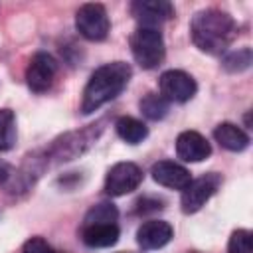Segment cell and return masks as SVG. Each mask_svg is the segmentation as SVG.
<instances>
[{"label": "cell", "instance_id": "6da1fadb", "mask_svg": "<svg viewBox=\"0 0 253 253\" xmlns=\"http://www.w3.org/2000/svg\"><path fill=\"white\" fill-rule=\"evenodd\" d=\"M190 36L194 45L210 55H219L227 51L231 42L237 36L235 20L217 8L200 10L190 24Z\"/></svg>", "mask_w": 253, "mask_h": 253}, {"label": "cell", "instance_id": "7a4b0ae2", "mask_svg": "<svg viewBox=\"0 0 253 253\" xmlns=\"http://www.w3.org/2000/svg\"><path fill=\"white\" fill-rule=\"evenodd\" d=\"M130 75H132L130 65L125 61H111L97 67L83 89L81 113L91 115L97 109H101L105 103L119 97L128 85Z\"/></svg>", "mask_w": 253, "mask_h": 253}, {"label": "cell", "instance_id": "3957f363", "mask_svg": "<svg viewBox=\"0 0 253 253\" xmlns=\"http://www.w3.org/2000/svg\"><path fill=\"white\" fill-rule=\"evenodd\" d=\"M130 51H132L134 61L142 69H154L162 63L164 53H166L164 38L156 28L140 26L130 36Z\"/></svg>", "mask_w": 253, "mask_h": 253}, {"label": "cell", "instance_id": "277c9868", "mask_svg": "<svg viewBox=\"0 0 253 253\" xmlns=\"http://www.w3.org/2000/svg\"><path fill=\"white\" fill-rule=\"evenodd\" d=\"M77 32L89 42H103L109 36L111 22L103 4H83L75 14Z\"/></svg>", "mask_w": 253, "mask_h": 253}, {"label": "cell", "instance_id": "5b68a950", "mask_svg": "<svg viewBox=\"0 0 253 253\" xmlns=\"http://www.w3.org/2000/svg\"><path fill=\"white\" fill-rule=\"evenodd\" d=\"M221 184V178L219 174H206L202 178H196V180H190V184L182 190V198H180V206H182V211L184 213H196L200 211L206 202L217 192Z\"/></svg>", "mask_w": 253, "mask_h": 253}, {"label": "cell", "instance_id": "8992f818", "mask_svg": "<svg viewBox=\"0 0 253 253\" xmlns=\"http://www.w3.org/2000/svg\"><path fill=\"white\" fill-rule=\"evenodd\" d=\"M142 182V170L134 162H117L105 178V194L111 198L134 192Z\"/></svg>", "mask_w": 253, "mask_h": 253}, {"label": "cell", "instance_id": "52a82bcc", "mask_svg": "<svg viewBox=\"0 0 253 253\" xmlns=\"http://www.w3.org/2000/svg\"><path fill=\"white\" fill-rule=\"evenodd\" d=\"M158 85H160V95L170 103H186L190 101L196 91H198V85L194 81V77L182 69H168L160 75L158 79Z\"/></svg>", "mask_w": 253, "mask_h": 253}, {"label": "cell", "instance_id": "ba28073f", "mask_svg": "<svg viewBox=\"0 0 253 253\" xmlns=\"http://www.w3.org/2000/svg\"><path fill=\"white\" fill-rule=\"evenodd\" d=\"M57 73V63L47 51H38L26 69V83L34 93H45Z\"/></svg>", "mask_w": 253, "mask_h": 253}, {"label": "cell", "instance_id": "9c48e42d", "mask_svg": "<svg viewBox=\"0 0 253 253\" xmlns=\"http://www.w3.org/2000/svg\"><path fill=\"white\" fill-rule=\"evenodd\" d=\"M130 12L140 22V26L156 28L174 16V6L166 0H136L130 4Z\"/></svg>", "mask_w": 253, "mask_h": 253}, {"label": "cell", "instance_id": "30bf717a", "mask_svg": "<svg viewBox=\"0 0 253 253\" xmlns=\"http://www.w3.org/2000/svg\"><path fill=\"white\" fill-rule=\"evenodd\" d=\"M176 154L184 162H202L211 154V146L196 130H184L176 138Z\"/></svg>", "mask_w": 253, "mask_h": 253}, {"label": "cell", "instance_id": "8fae6325", "mask_svg": "<svg viewBox=\"0 0 253 253\" xmlns=\"http://www.w3.org/2000/svg\"><path fill=\"white\" fill-rule=\"evenodd\" d=\"M174 237V229L168 221L162 219H150L144 221L138 231H136V243L144 249V251H152V249H160L166 243H170V239Z\"/></svg>", "mask_w": 253, "mask_h": 253}, {"label": "cell", "instance_id": "7c38bea8", "mask_svg": "<svg viewBox=\"0 0 253 253\" xmlns=\"http://www.w3.org/2000/svg\"><path fill=\"white\" fill-rule=\"evenodd\" d=\"M150 174L156 184H160L164 188H172V190H184L192 180L190 172L182 164L172 162V160H160V162L152 164Z\"/></svg>", "mask_w": 253, "mask_h": 253}, {"label": "cell", "instance_id": "4fadbf2b", "mask_svg": "<svg viewBox=\"0 0 253 253\" xmlns=\"http://www.w3.org/2000/svg\"><path fill=\"white\" fill-rule=\"evenodd\" d=\"M119 235H121V229L117 223H91L81 227L83 243L93 249L113 247L119 241Z\"/></svg>", "mask_w": 253, "mask_h": 253}, {"label": "cell", "instance_id": "5bb4252c", "mask_svg": "<svg viewBox=\"0 0 253 253\" xmlns=\"http://www.w3.org/2000/svg\"><path fill=\"white\" fill-rule=\"evenodd\" d=\"M213 138L219 142V146H223L225 150H231V152H241L249 146L247 132L233 123H219L213 128Z\"/></svg>", "mask_w": 253, "mask_h": 253}, {"label": "cell", "instance_id": "9a60e30c", "mask_svg": "<svg viewBox=\"0 0 253 253\" xmlns=\"http://www.w3.org/2000/svg\"><path fill=\"white\" fill-rule=\"evenodd\" d=\"M115 128H117V134L128 142V144H138L142 142L146 136H148V128L144 123H140L138 119L134 117H121L117 123H115Z\"/></svg>", "mask_w": 253, "mask_h": 253}, {"label": "cell", "instance_id": "2e32d148", "mask_svg": "<svg viewBox=\"0 0 253 253\" xmlns=\"http://www.w3.org/2000/svg\"><path fill=\"white\" fill-rule=\"evenodd\" d=\"M138 107H140V113H142L146 119H150V121H160V119H164V117L168 115L170 103H168L162 95H158V93H148V95H144V97L140 99Z\"/></svg>", "mask_w": 253, "mask_h": 253}, {"label": "cell", "instance_id": "e0dca14e", "mask_svg": "<svg viewBox=\"0 0 253 253\" xmlns=\"http://www.w3.org/2000/svg\"><path fill=\"white\" fill-rule=\"evenodd\" d=\"M16 115L10 109H0V152L14 148L16 144Z\"/></svg>", "mask_w": 253, "mask_h": 253}, {"label": "cell", "instance_id": "ac0fdd59", "mask_svg": "<svg viewBox=\"0 0 253 253\" xmlns=\"http://www.w3.org/2000/svg\"><path fill=\"white\" fill-rule=\"evenodd\" d=\"M117 217H119V210L109 204V202H103V204H97L93 206L85 219H83V225H91V223H117Z\"/></svg>", "mask_w": 253, "mask_h": 253}, {"label": "cell", "instance_id": "d6986e66", "mask_svg": "<svg viewBox=\"0 0 253 253\" xmlns=\"http://www.w3.org/2000/svg\"><path fill=\"white\" fill-rule=\"evenodd\" d=\"M253 61V55H251V49L249 47H241L237 51H231L223 57V67L231 73H239V71H245Z\"/></svg>", "mask_w": 253, "mask_h": 253}, {"label": "cell", "instance_id": "ffe728a7", "mask_svg": "<svg viewBox=\"0 0 253 253\" xmlns=\"http://www.w3.org/2000/svg\"><path fill=\"white\" fill-rule=\"evenodd\" d=\"M229 253H253V237L251 231L247 229H237L231 233L229 243H227Z\"/></svg>", "mask_w": 253, "mask_h": 253}, {"label": "cell", "instance_id": "44dd1931", "mask_svg": "<svg viewBox=\"0 0 253 253\" xmlns=\"http://www.w3.org/2000/svg\"><path fill=\"white\" fill-rule=\"evenodd\" d=\"M22 253H57V251H55L45 239H42V237H32V239H28V241L24 243Z\"/></svg>", "mask_w": 253, "mask_h": 253}, {"label": "cell", "instance_id": "7402d4cb", "mask_svg": "<svg viewBox=\"0 0 253 253\" xmlns=\"http://www.w3.org/2000/svg\"><path fill=\"white\" fill-rule=\"evenodd\" d=\"M6 178H8V166L4 162H0V184L6 182Z\"/></svg>", "mask_w": 253, "mask_h": 253}]
</instances>
